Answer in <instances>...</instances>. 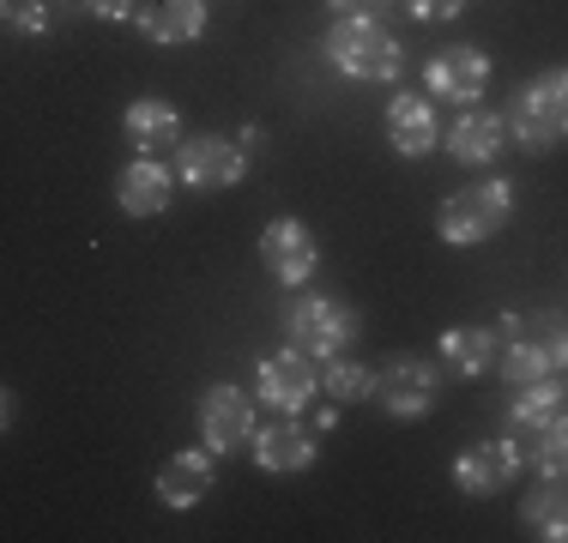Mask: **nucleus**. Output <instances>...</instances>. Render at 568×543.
<instances>
[{
    "label": "nucleus",
    "instance_id": "9d476101",
    "mask_svg": "<svg viewBox=\"0 0 568 543\" xmlns=\"http://www.w3.org/2000/svg\"><path fill=\"white\" fill-rule=\"evenodd\" d=\"M315 236H308L303 217H273V224L261 229V266L273 272L278 284H308L315 278Z\"/></svg>",
    "mask_w": 568,
    "mask_h": 543
},
{
    "label": "nucleus",
    "instance_id": "9b49d317",
    "mask_svg": "<svg viewBox=\"0 0 568 543\" xmlns=\"http://www.w3.org/2000/svg\"><path fill=\"white\" fill-rule=\"evenodd\" d=\"M375 399L394 417H424L436 404V369L424 357H387L375 369Z\"/></svg>",
    "mask_w": 568,
    "mask_h": 543
},
{
    "label": "nucleus",
    "instance_id": "a878e982",
    "mask_svg": "<svg viewBox=\"0 0 568 543\" xmlns=\"http://www.w3.org/2000/svg\"><path fill=\"white\" fill-rule=\"evenodd\" d=\"M405 12H412L417 24H448L466 12V0H405Z\"/></svg>",
    "mask_w": 568,
    "mask_h": 543
},
{
    "label": "nucleus",
    "instance_id": "a211bd4d",
    "mask_svg": "<svg viewBox=\"0 0 568 543\" xmlns=\"http://www.w3.org/2000/svg\"><path fill=\"white\" fill-rule=\"evenodd\" d=\"M508 140H514V133H508V115H490V109L471 103L466 115L454 121L448 152H454V163H466V170H471V163H496V157L508 152Z\"/></svg>",
    "mask_w": 568,
    "mask_h": 543
},
{
    "label": "nucleus",
    "instance_id": "dca6fc26",
    "mask_svg": "<svg viewBox=\"0 0 568 543\" xmlns=\"http://www.w3.org/2000/svg\"><path fill=\"white\" fill-rule=\"evenodd\" d=\"M175 194V170H164L158 157H133L128 170L115 175V206L128 217H158Z\"/></svg>",
    "mask_w": 568,
    "mask_h": 543
},
{
    "label": "nucleus",
    "instance_id": "6ab92c4d",
    "mask_svg": "<svg viewBox=\"0 0 568 543\" xmlns=\"http://www.w3.org/2000/svg\"><path fill=\"white\" fill-rule=\"evenodd\" d=\"M436 345H442V362H448L459 380L490 375L496 357H503V338H496V326H448Z\"/></svg>",
    "mask_w": 568,
    "mask_h": 543
},
{
    "label": "nucleus",
    "instance_id": "39448f33",
    "mask_svg": "<svg viewBox=\"0 0 568 543\" xmlns=\"http://www.w3.org/2000/svg\"><path fill=\"white\" fill-rule=\"evenodd\" d=\"M514 212V187L508 182H478V187H459V194L442 199L436 212V229L448 248H478V242H490L496 229L508 224Z\"/></svg>",
    "mask_w": 568,
    "mask_h": 543
},
{
    "label": "nucleus",
    "instance_id": "f8f14e48",
    "mask_svg": "<svg viewBox=\"0 0 568 543\" xmlns=\"http://www.w3.org/2000/svg\"><path fill=\"white\" fill-rule=\"evenodd\" d=\"M568 411V392L557 380H532V387H514V404H508V441L520 447V465L532 459L538 434H545L557 417Z\"/></svg>",
    "mask_w": 568,
    "mask_h": 543
},
{
    "label": "nucleus",
    "instance_id": "cd10ccee",
    "mask_svg": "<svg viewBox=\"0 0 568 543\" xmlns=\"http://www.w3.org/2000/svg\"><path fill=\"white\" fill-rule=\"evenodd\" d=\"M236 140H242V152H261V145H266V127H261V121H248Z\"/></svg>",
    "mask_w": 568,
    "mask_h": 543
},
{
    "label": "nucleus",
    "instance_id": "7ed1b4c3",
    "mask_svg": "<svg viewBox=\"0 0 568 543\" xmlns=\"http://www.w3.org/2000/svg\"><path fill=\"white\" fill-rule=\"evenodd\" d=\"M508 387H532V380H557L568 375V320L562 315H532L520 320V332L503 338V357H496Z\"/></svg>",
    "mask_w": 568,
    "mask_h": 543
},
{
    "label": "nucleus",
    "instance_id": "aec40b11",
    "mask_svg": "<svg viewBox=\"0 0 568 543\" xmlns=\"http://www.w3.org/2000/svg\"><path fill=\"white\" fill-rule=\"evenodd\" d=\"M128 127V145H140V157H158L170 145H182V115L164 103V98H133V109L121 115Z\"/></svg>",
    "mask_w": 568,
    "mask_h": 543
},
{
    "label": "nucleus",
    "instance_id": "393cba45",
    "mask_svg": "<svg viewBox=\"0 0 568 543\" xmlns=\"http://www.w3.org/2000/svg\"><path fill=\"white\" fill-rule=\"evenodd\" d=\"M7 31L43 37L49 31V7H43V0H7Z\"/></svg>",
    "mask_w": 568,
    "mask_h": 543
},
{
    "label": "nucleus",
    "instance_id": "ddd939ff",
    "mask_svg": "<svg viewBox=\"0 0 568 543\" xmlns=\"http://www.w3.org/2000/svg\"><path fill=\"white\" fill-rule=\"evenodd\" d=\"M254 465L273 471V478H296V471L315 465V429H303L296 417H273L266 429H254Z\"/></svg>",
    "mask_w": 568,
    "mask_h": 543
},
{
    "label": "nucleus",
    "instance_id": "4468645a",
    "mask_svg": "<svg viewBox=\"0 0 568 543\" xmlns=\"http://www.w3.org/2000/svg\"><path fill=\"white\" fill-rule=\"evenodd\" d=\"M514 478H520V447L514 441H484V447H466V453L454 459V483L478 501L503 495Z\"/></svg>",
    "mask_w": 568,
    "mask_h": 543
},
{
    "label": "nucleus",
    "instance_id": "bb28decb",
    "mask_svg": "<svg viewBox=\"0 0 568 543\" xmlns=\"http://www.w3.org/2000/svg\"><path fill=\"white\" fill-rule=\"evenodd\" d=\"M79 7H85V12H98V19H133V12H140V7H133V0H79Z\"/></svg>",
    "mask_w": 568,
    "mask_h": 543
},
{
    "label": "nucleus",
    "instance_id": "4be33fe9",
    "mask_svg": "<svg viewBox=\"0 0 568 543\" xmlns=\"http://www.w3.org/2000/svg\"><path fill=\"white\" fill-rule=\"evenodd\" d=\"M520 520L545 543H568V478H545L520 501Z\"/></svg>",
    "mask_w": 568,
    "mask_h": 543
},
{
    "label": "nucleus",
    "instance_id": "1a4fd4ad",
    "mask_svg": "<svg viewBox=\"0 0 568 543\" xmlns=\"http://www.w3.org/2000/svg\"><path fill=\"white\" fill-rule=\"evenodd\" d=\"M424 85H429V98H448V103H478L484 98V85H490V54L484 49H471V43H454V49H442L436 61L424 66Z\"/></svg>",
    "mask_w": 568,
    "mask_h": 543
},
{
    "label": "nucleus",
    "instance_id": "5701e85b",
    "mask_svg": "<svg viewBox=\"0 0 568 543\" xmlns=\"http://www.w3.org/2000/svg\"><path fill=\"white\" fill-rule=\"evenodd\" d=\"M321 387H327V399H333V404H363V399H375V369L333 357L327 369H321Z\"/></svg>",
    "mask_w": 568,
    "mask_h": 543
},
{
    "label": "nucleus",
    "instance_id": "f3484780",
    "mask_svg": "<svg viewBox=\"0 0 568 543\" xmlns=\"http://www.w3.org/2000/svg\"><path fill=\"white\" fill-rule=\"evenodd\" d=\"M133 24L145 43H194L206 37V0H140Z\"/></svg>",
    "mask_w": 568,
    "mask_h": 543
},
{
    "label": "nucleus",
    "instance_id": "20e7f679",
    "mask_svg": "<svg viewBox=\"0 0 568 543\" xmlns=\"http://www.w3.org/2000/svg\"><path fill=\"white\" fill-rule=\"evenodd\" d=\"M357 332H363V315L339 296H296L291 315H284V338L315 362H333Z\"/></svg>",
    "mask_w": 568,
    "mask_h": 543
},
{
    "label": "nucleus",
    "instance_id": "f03ea898",
    "mask_svg": "<svg viewBox=\"0 0 568 543\" xmlns=\"http://www.w3.org/2000/svg\"><path fill=\"white\" fill-rule=\"evenodd\" d=\"M508 133L526 152H550V145L568 140V66H545L514 91Z\"/></svg>",
    "mask_w": 568,
    "mask_h": 543
},
{
    "label": "nucleus",
    "instance_id": "f257e3e1",
    "mask_svg": "<svg viewBox=\"0 0 568 543\" xmlns=\"http://www.w3.org/2000/svg\"><path fill=\"white\" fill-rule=\"evenodd\" d=\"M321 49H327V61L339 66L345 79H363V85H394V79L405 73L399 37L387 31L382 19H369V12H357V19H333Z\"/></svg>",
    "mask_w": 568,
    "mask_h": 543
},
{
    "label": "nucleus",
    "instance_id": "423d86ee",
    "mask_svg": "<svg viewBox=\"0 0 568 543\" xmlns=\"http://www.w3.org/2000/svg\"><path fill=\"white\" fill-rule=\"evenodd\" d=\"M175 175L194 194H219V187H236L248 175V152H242V140H224V133H194V140L175 145Z\"/></svg>",
    "mask_w": 568,
    "mask_h": 543
},
{
    "label": "nucleus",
    "instance_id": "2eb2a0df",
    "mask_svg": "<svg viewBox=\"0 0 568 543\" xmlns=\"http://www.w3.org/2000/svg\"><path fill=\"white\" fill-rule=\"evenodd\" d=\"M212 447H182V453H170L164 459V471H158V501H164V508H200V501L212 495Z\"/></svg>",
    "mask_w": 568,
    "mask_h": 543
},
{
    "label": "nucleus",
    "instance_id": "412c9836",
    "mask_svg": "<svg viewBox=\"0 0 568 543\" xmlns=\"http://www.w3.org/2000/svg\"><path fill=\"white\" fill-rule=\"evenodd\" d=\"M387 145H394L399 157H429L436 152V109L424 98H394L387 103Z\"/></svg>",
    "mask_w": 568,
    "mask_h": 543
},
{
    "label": "nucleus",
    "instance_id": "b1692460",
    "mask_svg": "<svg viewBox=\"0 0 568 543\" xmlns=\"http://www.w3.org/2000/svg\"><path fill=\"white\" fill-rule=\"evenodd\" d=\"M526 465H538L545 478H568V411L545 434H538V447H532V459H526Z\"/></svg>",
    "mask_w": 568,
    "mask_h": 543
},
{
    "label": "nucleus",
    "instance_id": "0eeeda50",
    "mask_svg": "<svg viewBox=\"0 0 568 543\" xmlns=\"http://www.w3.org/2000/svg\"><path fill=\"white\" fill-rule=\"evenodd\" d=\"M200 434H206L212 453H242L254 447V399L236 380H212L200 392Z\"/></svg>",
    "mask_w": 568,
    "mask_h": 543
},
{
    "label": "nucleus",
    "instance_id": "6e6552de",
    "mask_svg": "<svg viewBox=\"0 0 568 543\" xmlns=\"http://www.w3.org/2000/svg\"><path fill=\"white\" fill-rule=\"evenodd\" d=\"M254 387H261V399L273 404V411L296 417L308 411V399L321 392V362L303 357V350H273V357H261V369H254Z\"/></svg>",
    "mask_w": 568,
    "mask_h": 543
}]
</instances>
